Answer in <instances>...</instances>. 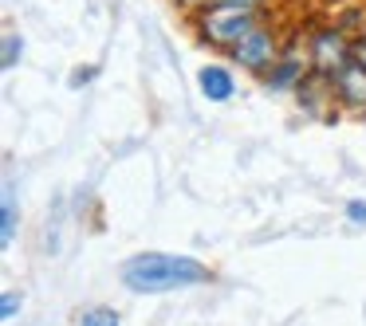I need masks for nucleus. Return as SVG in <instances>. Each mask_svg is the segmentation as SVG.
Wrapping results in <instances>:
<instances>
[{"mask_svg": "<svg viewBox=\"0 0 366 326\" xmlns=\"http://www.w3.org/2000/svg\"><path fill=\"white\" fill-rule=\"evenodd\" d=\"M174 4H182V9H193V12H201V9H209V4H217V0H174Z\"/></svg>", "mask_w": 366, "mask_h": 326, "instance_id": "nucleus-15", "label": "nucleus"}, {"mask_svg": "<svg viewBox=\"0 0 366 326\" xmlns=\"http://www.w3.org/2000/svg\"><path fill=\"white\" fill-rule=\"evenodd\" d=\"M197 87H201V95L209 98V103H229L232 95H237V79H232V71L229 67H221V63H205L197 71Z\"/></svg>", "mask_w": 366, "mask_h": 326, "instance_id": "nucleus-7", "label": "nucleus"}, {"mask_svg": "<svg viewBox=\"0 0 366 326\" xmlns=\"http://www.w3.org/2000/svg\"><path fill=\"white\" fill-rule=\"evenodd\" d=\"M256 28H260V12L229 4V0H217V4H209V9L197 12V32L209 48L232 51L248 32H256Z\"/></svg>", "mask_w": 366, "mask_h": 326, "instance_id": "nucleus-2", "label": "nucleus"}, {"mask_svg": "<svg viewBox=\"0 0 366 326\" xmlns=\"http://www.w3.org/2000/svg\"><path fill=\"white\" fill-rule=\"evenodd\" d=\"M335 87V103H342L347 111H366V67L347 63L331 75Z\"/></svg>", "mask_w": 366, "mask_h": 326, "instance_id": "nucleus-5", "label": "nucleus"}, {"mask_svg": "<svg viewBox=\"0 0 366 326\" xmlns=\"http://www.w3.org/2000/svg\"><path fill=\"white\" fill-rule=\"evenodd\" d=\"M350 63L366 67V32H362V36H355V40H350Z\"/></svg>", "mask_w": 366, "mask_h": 326, "instance_id": "nucleus-13", "label": "nucleus"}, {"mask_svg": "<svg viewBox=\"0 0 366 326\" xmlns=\"http://www.w3.org/2000/svg\"><path fill=\"white\" fill-rule=\"evenodd\" d=\"M79 326H122V318L114 307H87L79 315Z\"/></svg>", "mask_w": 366, "mask_h": 326, "instance_id": "nucleus-9", "label": "nucleus"}, {"mask_svg": "<svg viewBox=\"0 0 366 326\" xmlns=\"http://www.w3.org/2000/svg\"><path fill=\"white\" fill-rule=\"evenodd\" d=\"M20 56H24V40H20L16 32H4V59H0L4 71H12V67L20 63Z\"/></svg>", "mask_w": 366, "mask_h": 326, "instance_id": "nucleus-10", "label": "nucleus"}, {"mask_svg": "<svg viewBox=\"0 0 366 326\" xmlns=\"http://www.w3.org/2000/svg\"><path fill=\"white\" fill-rule=\"evenodd\" d=\"M335 24H339L347 36H350V32H358V28L366 32V12H362V9H350V12H342V16L335 20Z\"/></svg>", "mask_w": 366, "mask_h": 326, "instance_id": "nucleus-11", "label": "nucleus"}, {"mask_svg": "<svg viewBox=\"0 0 366 326\" xmlns=\"http://www.w3.org/2000/svg\"><path fill=\"white\" fill-rule=\"evenodd\" d=\"M20 295L16 291H4V299H0V318H4V322H12V318H16V310H20Z\"/></svg>", "mask_w": 366, "mask_h": 326, "instance_id": "nucleus-12", "label": "nucleus"}, {"mask_svg": "<svg viewBox=\"0 0 366 326\" xmlns=\"http://www.w3.org/2000/svg\"><path fill=\"white\" fill-rule=\"evenodd\" d=\"M229 4H240V9H256V12H260L268 0H229Z\"/></svg>", "mask_w": 366, "mask_h": 326, "instance_id": "nucleus-16", "label": "nucleus"}, {"mask_svg": "<svg viewBox=\"0 0 366 326\" xmlns=\"http://www.w3.org/2000/svg\"><path fill=\"white\" fill-rule=\"evenodd\" d=\"M300 106L307 114H315V118H327V103H335V87H331V75L323 71H311L307 79L300 83Z\"/></svg>", "mask_w": 366, "mask_h": 326, "instance_id": "nucleus-6", "label": "nucleus"}, {"mask_svg": "<svg viewBox=\"0 0 366 326\" xmlns=\"http://www.w3.org/2000/svg\"><path fill=\"white\" fill-rule=\"evenodd\" d=\"M0 240H4V248H12V240H16V200H12V189H4V208H0Z\"/></svg>", "mask_w": 366, "mask_h": 326, "instance_id": "nucleus-8", "label": "nucleus"}, {"mask_svg": "<svg viewBox=\"0 0 366 326\" xmlns=\"http://www.w3.org/2000/svg\"><path fill=\"white\" fill-rule=\"evenodd\" d=\"M311 63H315V71H323V75H335L339 67H347L350 63V36L342 32L339 24L315 32L311 36Z\"/></svg>", "mask_w": 366, "mask_h": 326, "instance_id": "nucleus-4", "label": "nucleus"}, {"mask_svg": "<svg viewBox=\"0 0 366 326\" xmlns=\"http://www.w3.org/2000/svg\"><path fill=\"white\" fill-rule=\"evenodd\" d=\"M122 283L134 295H166V291H185V287H201L213 279L209 263L193 260V255H174V252H138L119 268Z\"/></svg>", "mask_w": 366, "mask_h": 326, "instance_id": "nucleus-1", "label": "nucleus"}, {"mask_svg": "<svg viewBox=\"0 0 366 326\" xmlns=\"http://www.w3.org/2000/svg\"><path fill=\"white\" fill-rule=\"evenodd\" d=\"M347 220L350 224H366V200H350V205H347Z\"/></svg>", "mask_w": 366, "mask_h": 326, "instance_id": "nucleus-14", "label": "nucleus"}, {"mask_svg": "<svg viewBox=\"0 0 366 326\" xmlns=\"http://www.w3.org/2000/svg\"><path fill=\"white\" fill-rule=\"evenodd\" d=\"M280 51H284V48H280V40L260 24L256 32H248L244 40H240L237 48L229 51V56H232V63H237L240 71H248V75H268V67L280 59Z\"/></svg>", "mask_w": 366, "mask_h": 326, "instance_id": "nucleus-3", "label": "nucleus"}]
</instances>
